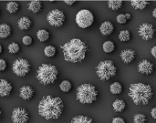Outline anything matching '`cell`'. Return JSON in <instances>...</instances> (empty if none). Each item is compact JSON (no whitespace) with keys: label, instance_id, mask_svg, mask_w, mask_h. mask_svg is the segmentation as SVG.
Masks as SVG:
<instances>
[{"label":"cell","instance_id":"obj_27","mask_svg":"<svg viewBox=\"0 0 156 123\" xmlns=\"http://www.w3.org/2000/svg\"><path fill=\"white\" fill-rule=\"evenodd\" d=\"M102 49H103V51H104L105 53H107V54L112 53V52H113L114 49H115V45H114V43H113L112 41H110V40L105 41V42L103 43V45H102Z\"/></svg>","mask_w":156,"mask_h":123},{"label":"cell","instance_id":"obj_36","mask_svg":"<svg viewBox=\"0 0 156 123\" xmlns=\"http://www.w3.org/2000/svg\"><path fill=\"white\" fill-rule=\"evenodd\" d=\"M112 123H126L125 121L121 117H116L112 119Z\"/></svg>","mask_w":156,"mask_h":123},{"label":"cell","instance_id":"obj_3","mask_svg":"<svg viewBox=\"0 0 156 123\" xmlns=\"http://www.w3.org/2000/svg\"><path fill=\"white\" fill-rule=\"evenodd\" d=\"M153 96V89L149 84L133 83L130 85L129 97L136 105H147Z\"/></svg>","mask_w":156,"mask_h":123},{"label":"cell","instance_id":"obj_20","mask_svg":"<svg viewBox=\"0 0 156 123\" xmlns=\"http://www.w3.org/2000/svg\"><path fill=\"white\" fill-rule=\"evenodd\" d=\"M150 4L149 1H144V0H133L131 1V5L133 8L143 10L148 5Z\"/></svg>","mask_w":156,"mask_h":123},{"label":"cell","instance_id":"obj_1","mask_svg":"<svg viewBox=\"0 0 156 123\" xmlns=\"http://www.w3.org/2000/svg\"><path fill=\"white\" fill-rule=\"evenodd\" d=\"M64 110V104L60 98L45 96L39 101L37 106L38 114L46 120L58 119Z\"/></svg>","mask_w":156,"mask_h":123},{"label":"cell","instance_id":"obj_4","mask_svg":"<svg viewBox=\"0 0 156 123\" xmlns=\"http://www.w3.org/2000/svg\"><path fill=\"white\" fill-rule=\"evenodd\" d=\"M58 70L51 64H42L37 71V79L42 85L53 84L58 78Z\"/></svg>","mask_w":156,"mask_h":123},{"label":"cell","instance_id":"obj_6","mask_svg":"<svg viewBox=\"0 0 156 123\" xmlns=\"http://www.w3.org/2000/svg\"><path fill=\"white\" fill-rule=\"evenodd\" d=\"M96 73L101 80H109L117 73V69L112 60H102L96 67Z\"/></svg>","mask_w":156,"mask_h":123},{"label":"cell","instance_id":"obj_26","mask_svg":"<svg viewBox=\"0 0 156 123\" xmlns=\"http://www.w3.org/2000/svg\"><path fill=\"white\" fill-rule=\"evenodd\" d=\"M19 9V4L16 1H10L6 4V10L10 14H15Z\"/></svg>","mask_w":156,"mask_h":123},{"label":"cell","instance_id":"obj_8","mask_svg":"<svg viewBox=\"0 0 156 123\" xmlns=\"http://www.w3.org/2000/svg\"><path fill=\"white\" fill-rule=\"evenodd\" d=\"M30 69H31L30 63L24 58L16 59L12 66L13 72L18 77H25L30 72Z\"/></svg>","mask_w":156,"mask_h":123},{"label":"cell","instance_id":"obj_11","mask_svg":"<svg viewBox=\"0 0 156 123\" xmlns=\"http://www.w3.org/2000/svg\"><path fill=\"white\" fill-rule=\"evenodd\" d=\"M140 37L144 40H151L155 35V28L150 23H143L138 29Z\"/></svg>","mask_w":156,"mask_h":123},{"label":"cell","instance_id":"obj_13","mask_svg":"<svg viewBox=\"0 0 156 123\" xmlns=\"http://www.w3.org/2000/svg\"><path fill=\"white\" fill-rule=\"evenodd\" d=\"M121 56V58L122 60L125 63V64H130L132 63L135 57H136V52L133 50V49H130V48H127V49H124L121 52L120 54Z\"/></svg>","mask_w":156,"mask_h":123},{"label":"cell","instance_id":"obj_31","mask_svg":"<svg viewBox=\"0 0 156 123\" xmlns=\"http://www.w3.org/2000/svg\"><path fill=\"white\" fill-rule=\"evenodd\" d=\"M147 118L143 113H137L133 116V123H145Z\"/></svg>","mask_w":156,"mask_h":123},{"label":"cell","instance_id":"obj_22","mask_svg":"<svg viewBox=\"0 0 156 123\" xmlns=\"http://www.w3.org/2000/svg\"><path fill=\"white\" fill-rule=\"evenodd\" d=\"M110 91L113 95H119L122 92V85L120 82H113L110 86Z\"/></svg>","mask_w":156,"mask_h":123},{"label":"cell","instance_id":"obj_25","mask_svg":"<svg viewBox=\"0 0 156 123\" xmlns=\"http://www.w3.org/2000/svg\"><path fill=\"white\" fill-rule=\"evenodd\" d=\"M123 1L122 0H110L108 1V7L112 10H118L122 8Z\"/></svg>","mask_w":156,"mask_h":123},{"label":"cell","instance_id":"obj_30","mask_svg":"<svg viewBox=\"0 0 156 123\" xmlns=\"http://www.w3.org/2000/svg\"><path fill=\"white\" fill-rule=\"evenodd\" d=\"M71 88H72V85L69 80H63L59 85V89L63 92H69L71 90Z\"/></svg>","mask_w":156,"mask_h":123},{"label":"cell","instance_id":"obj_41","mask_svg":"<svg viewBox=\"0 0 156 123\" xmlns=\"http://www.w3.org/2000/svg\"><path fill=\"white\" fill-rule=\"evenodd\" d=\"M153 16L156 18V8H154V10H153Z\"/></svg>","mask_w":156,"mask_h":123},{"label":"cell","instance_id":"obj_40","mask_svg":"<svg viewBox=\"0 0 156 123\" xmlns=\"http://www.w3.org/2000/svg\"><path fill=\"white\" fill-rule=\"evenodd\" d=\"M125 15V17L127 18V20H130L131 18H132V15L130 14V13H126V14H124Z\"/></svg>","mask_w":156,"mask_h":123},{"label":"cell","instance_id":"obj_39","mask_svg":"<svg viewBox=\"0 0 156 123\" xmlns=\"http://www.w3.org/2000/svg\"><path fill=\"white\" fill-rule=\"evenodd\" d=\"M68 5H74L76 2L74 1V0H66V1H64Z\"/></svg>","mask_w":156,"mask_h":123},{"label":"cell","instance_id":"obj_23","mask_svg":"<svg viewBox=\"0 0 156 123\" xmlns=\"http://www.w3.org/2000/svg\"><path fill=\"white\" fill-rule=\"evenodd\" d=\"M49 32L47 31L46 29H40L37 33V37L40 42H46L49 39Z\"/></svg>","mask_w":156,"mask_h":123},{"label":"cell","instance_id":"obj_16","mask_svg":"<svg viewBox=\"0 0 156 123\" xmlns=\"http://www.w3.org/2000/svg\"><path fill=\"white\" fill-rule=\"evenodd\" d=\"M114 30V26L111 21H105L101 23L100 26V32L103 36H110Z\"/></svg>","mask_w":156,"mask_h":123},{"label":"cell","instance_id":"obj_32","mask_svg":"<svg viewBox=\"0 0 156 123\" xmlns=\"http://www.w3.org/2000/svg\"><path fill=\"white\" fill-rule=\"evenodd\" d=\"M8 51L11 54H16V53H18L20 51V47H19V45L17 43L12 42L8 46Z\"/></svg>","mask_w":156,"mask_h":123},{"label":"cell","instance_id":"obj_29","mask_svg":"<svg viewBox=\"0 0 156 123\" xmlns=\"http://www.w3.org/2000/svg\"><path fill=\"white\" fill-rule=\"evenodd\" d=\"M44 54L48 58H52L56 55V47L53 46H47L44 48Z\"/></svg>","mask_w":156,"mask_h":123},{"label":"cell","instance_id":"obj_33","mask_svg":"<svg viewBox=\"0 0 156 123\" xmlns=\"http://www.w3.org/2000/svg\"><path fill=\"white\" fill-rule=\"evenodd\" d=\"M116 20H117V22H118L119 24H121V25H124V24H126V22L128 21L127 18L125 17V15H124V14H120V15H118L117 17H116Z\"/></svg>","mask_w":156,"mask_h":123},{"label":"cell","instance_id":"obj_38","mask_svg":"<svg viewBox=\"0 0 156 123\" xmlns=\"http://www.w3.org/2000/svg\"><path fill=\"white\" fill-rule=\"evenodd\" d=\"M151 115H152V117H153L154 120H156V107L152 109V111H151Z\"/></svg>","mask_w":156,"mask_h":123},{"label":"cell","instance_id":"obj_28","mask_svg":"<svg viewBox=\"0 0 156 123\" xmlns=\"http://www.w3.org/2000/svg\"><path fill=\"white\" fill-rule=\"evenodd\" d=\"M119 39L122 42H127L131 39V33L129 30H122L119 34Z\"/></svg>","mask_w":156,"mask_h":123},{"label":"cell","instance_id":"obj_10","mask_svg":"<svg viewBox=\"0 0 156 123\" xmlns=\"http://www.w3.org/2000/svg\"><path fill=\"white\" fill-rule=\"evenodd\" d=\"M11 120L13 123H27L29 121V114L26 109L17 107L13 110Z\"/></svg>","mask_w":156,"mask_h":123},{"label":"cell","instance_id":"obj_43","mask_svg":"<svg viewBox=\"0 0 156 123\" xmlns=\"http://www.w3.org/2000/svg\"><path fill=\"white\" fill-rule=\"evenodd\" d=\"M1 115H2V112H1V110H0V119H1Z\"/></svg>","mask_w":156,"mask_h":123},{"label":"cell","instance_id":"obj_5","mask_svg":"<svg viewBox=\"0 0 156 123\" xmlns=\"http://www.w3.org/2000/svg\"><path fill=\"white\" fill-rule=\"evenodd\" d=\"M98 90L95 86L90 83L80 85L77 89L76 99L81 104H91L98 98Z\"/></svg>","mask_w":156,"mask_h":123},{"label":"cell","instance_id":"obj_35","mask_svg":"<svg viewBox=\"0 0 156 123\" xmlns=\"http://www.w3.org/2000/svg\"><path fill=\"white\" fill-rule=\"evenodd\" d=\"M6 66H7V65H6L5 60L0 58V71H4V70L6 69Z\"/></svg>","mask_w":156,"mask_h":123},{"label":"cell","instance_id":"obj_9","mask_svg":"<svg viewBox=\"0 0 156 123\" xmlns=\"http://www.w3.org/2000/svg\"><path fill=\"white\" fill-rule=\"evenodd\" d=\"M47 20L49 25L55 27H60L65 22V14L59 9H53L48 12Z\"/></svg>","mask_w":156,"mask_h":123},{"label":"cell","instance_id":"obj_34","mask_svg":"<svg viewBox=\"0 0 156 123\" xmlns=\"http://www.w3.org/2000/svg\"><path fill=\"white\" fill-rule=\"evenodd\" d=\"M22 42H23V44L26 45V46H30V45L32 44L33 40H32V37H31L30 36H25V37L22 38Z\"/></svg>","mask_w":156,"mask_h":123},{"label":"cell","instance_id":"obj_12","mask_svg":"<svg viewBox=\"0 0 156 123\" xmlns=\"http://www.w3.org/2000/svg\"><path fill=\"white\" fill-rule=\"evenodd\" d=\"M154 64L151 61L147 60V59H144L138 64V71L141 74L150 75V74H152L154 72Z\"/></svg>","mask_w":156,"mask_h":123},{"label":"cell","instance_id":"obj_42","mask_svg":"<svg viewBox=\"0 0 156 123\" xmlns=\"http://www.w3.org/2000/svg\"><path fill=\"white\" fill-rule=\"evenodd\" d=\"M2 50H3V48H2V46L0 45V54L2 53Z\"/></svg>","mask_w":156,"mask_h":123},{"label":"cell","instance_id":"obj_24","mask_svg":"<svg viewBox=\"0 0 156 123\" xmlns=\"http://www.w3.org/2000/svg\"><path fill=\"white\" fill-rule=\"evenodd\" d=\"M70 123H93V121L87 117V116H83V115H79V116H76L74 117Z\"/></svg>","mask_w":156,"mask_h":123},{"label":"cell","instance_id":"obj_17","mask_svg":"<svg viewBox=\"0 0 156 123\" xmlns=\"http://www.w3.org/2000/svg\"><path fill=\"white\" fill-rule=\"evenodd\" d=\"M17 26L21 30L29 29L32 26V21L27 16H22L17 21Z\"/></svg>","mask_w":156,"mask_h":123},{"label":"cell","instance_id":"obj_21","mask_svg":"<svg viewBox=\"0 0 156 123\" xmlns=\"http://www.w3.org/2000/svg\"><path fill=\"white\" fill-rule=\"evenodd\" d=\"M112 108L116 112H122L126 108V103L122 100H116L112 103Z\"/></svg>","mask_w":156,"mask_h":123},{"label":"cell","instance_id":"obj_15","mask_svg":"<svg viewBox=\"0 0 156 123\" xmlns=\"http://www.w3.org/2000/svg\"><path fill=\"white\" fill-rule=\"evenodd\" d=\"M12 91V85L6 79H0V97H7Z\"/></svg>","mask_w":156,"mask_h":123},{"label":"cell","instance_id":"obj_18","mask_svg":"<svg viewBox=\"0 0 156 123\" xmlns=\"http://www.w3.org/2000/svg\"><path fill=\"white\" fill-rule=\"evenodd\" d=\"M42 9V3L40 1L37 0H34V1H30L28 3V10L37 14L38 12H40Z\"/></svg>","mask_w":156,"mask_h":123},{"label":"cell","instance_id":"obj_37","mask_svg":"<svg viewBox=\"0 0 156 123\" xmlns=\"http://www.w3.org/2000/svg\"><path fill=\"white\" fill-rule=\"evenodd\" d=\"M151 54L153 55V57L156 58V46H154L152 48H151Z\"/></svg>","mask_w":156,"mask_h":123},{"label":"cell","instance_id":"obj_2","mask_svg":"<svg viewBox=\"0 0 156 123\" xmlns=\"http://www.w3.org/2000/svg\"><path fill=\"white\" fill-rule=\"evenodd\" d=\"M64 58L70 63L81 62L85 59L89 47L86 43L80 38H72L61 47Z\"/></svg>","mask_w":156,"mask_h":123},{"label":"cell","instance_id":"obj_7","mask_svg":"<svg viewBox=\"0 0 156 123\" xmlns=\"http://www.w3.org/2000/svg\"><path fill=\"white\" fill-rule=\"evenodd\" d=\"M76 23L80 28H88L93 24L94 16L89 9H81L76 15Z\"/></svg>","mask_w":156,"mask_h":123},{"label":"cell","instance_id":"obj_14","mask_svg":"<svg viewBox=\"0 0 156 123\" xmlns=\"http://www.w3.org/2000/svg\"><path fill=\"white\" fill-rule=\"evenodd\" d=\"M34 94H35L34 89L28 85L23 86L19 90V96L24 100H30L34 97Z\"/></svg>","mask_w":156,"mask_h":123},{"label":"cell","instance_id":"obj_19","mask_svg":"<svg viewBox=\"0 0 156 123\" xmlns=\"http://www.w3.org/2000/svg\"><path fill=\"white\" fill-rule=\"evenodd\" d=\"M11 35V27L9 25L4 23L0 25V38H7Z\"/></svg>","mask_w":156,"mask_h":123}]
</instances>
